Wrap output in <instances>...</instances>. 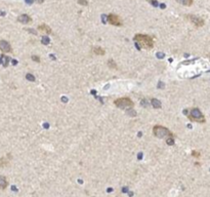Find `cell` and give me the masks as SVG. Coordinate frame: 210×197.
Segmentation results:
<instances>
[{
	"instance_id": "1",
	"label": "cell",
	"mask_w": 210,
	"mask_h": 197,
	"mask_svg": "<svg viewBox=\"0 0 210 197\" xmlns=\"http://www.w3.org/2000/svg\"><path fill=\"white\" fill-rule=\"evenodd\" d=\"M134 41L137 48H145V49H152L154 46L153 38L149 35H144V34H136L134 36Z\"/></svg>"
},
{
	"instance_id": "2",
	"label": "cell",
	"mask_w": 210,
	"mask_h": 197,
	"mask_svg": "<svg viewBox=\"0 0 210 197\" xmlns=\"http://www.w3.org/2000/svg\"><path fill=\"white\" fill-rule=\"evenodd\" d=\"M153 134L155 136H157V138L159 139H163V138H166V136H173L172 132H170V130L168 129L167 127H165V126H162V125H156L154 126L153 128Z\"/></svg>"
},
{
	"instance_id": "3",
	"label": "cell",
	"mask_w": 210,
	"mask_h": 197,
	"mask_svg": "<svg viewBox=\"0 0 210 197\" xmlns=\"http://www.w3.org/2000/svg\"><path fill=\"white\" fill-rule=\"evenodd\" d=\"M115 106L119 109H132L134 103L129 98H120L114 102Z\"/></svg>"
},
{
	"instance_id": "4",
	"label": "cell",
	"mask_w": 210,
	"mask_h": 197,
	"mask_svg": "<svg viewBox=\"0 0 210 197\" xmlns=\"http://www.w3.org/2000/svg\"><path fill=\"white\" fill-rule=\"evenodd\" d=\"M189 118L191 119V121L199 122V123H205L206 121L203 113H202L198 108H193V109L190 111Z\"/></svg>"
},
{
	"instance_id": "5",
	"label": "cell",
	"mask_w": 210,
	"mask_h": 197,
	"mask_svg": "<svg viewBox=\"0 0 210 197\" xmlns=\"http://www.w3.org/2000/svg\"><path fill=\"white\" fill-rule=\"evenodd\" d=\"M108 22H109L111 25L116 26V27H120L122 26V21L119 18V15H115V13H111V15H108Z\"/></svg>"
},
{
	"instance_id": "6",
	"label": "cell",
	"mask_w": 210,
	"mask_h": 197,
	"mask_svg": "<svg viewBox=\"0 0 210 197\" xmlns=\"http://www.w3.org/2000/svg\"><path fill=\"white\" fill-rule=\"evenodd\" d=\"M188 20H189L190 22H192V23L194 24V25L196 26V27H203L204 26V21L203 19H201V18L197 17V15H187Z\"/></svg>"
},
{
	"instance_id": "7",
	"label": "cell",
	"mask_w": 210,
	"mask_h": 197,
	"mask_svg": "<svg viewBox=\"0 0 210 197\" xmlns=\"http://www.w3.org/2000/svg\"><path fill=\"white\" fill-rule=\"evenodd\" d=\"M0 51H3V53H11V46L5 40H0Z\"/></svg>"
},
{
	"instance_id": "8",
	"label": "cell",
	"mask_w": 210,
	"mask_h": 197,
	"mask_svg": "<svg viewBox=\"0 0 210 197\" xmlns=\"http://www.w3.org/2000/svg\"><path fill=\"white\" fill-rule=\"evenodd\" d=\"M18 21L22 24H29L32 22L31 17H29L28 15H21L19 18H18Z\"/></svg>"
},
{
	"instance_id": "9",
	"label": "cell",
	"mask_w": 210,
	"mask_h": 197,
	"mask_svg": "<svg viewBox=\"0 0 210 197\" xmlns=\"http://www.w3.org/2000/svg\"><path fill=\"white\" fill-rule=\"evenodd\" d=\"M38 30L41 32H44V33L51 34V29L47 25H45V24H42V25L38 26Z\"/></svg>"
},
{
	"instance_id": "10",
	"label": "cell",
	"mask_w": 210,
	"mask_h": 197,
	"mask_svg": "<svg viewBox=\"0 0 210 197\" xmlns=\"http://www.w3.org/2000/svg\"><path fill=\"white\" fill-rule=\"evenodd\" d=\"M7 185H8V183L6 181V178L3 176H0V189L4 190V189H6Z\"/></svg>"
},
{
	"instance_id": "11",
	"label": "cell",
	"mask_w": 210,
	"mask_h": 197,
	"mask_svg": "<svg viewBox=\"0 0 210 197\" xmlns=\"http://www.w3.org/2000/svg\"><path fill=\"white\" fill-rule=\"evenodd\" d=\"M9 63V58L6 57L4 55H1L0 56V64H2L3 67H7Z\"/></svg>"
},
{
	"instance_id": "12",
	"label": "cell",
	"mask_w": 210,
	"mask_h": 197,
	"mask_svg": "<svg viewBox=\"0 0 210 197\" xmlns=\"http://www.w3.org/2000/svg\"><path fill=\"white\" fill-rule=\"evenodd\" d=\"M93 53H95V55L97 56H104L106 53V51L104 49V48L99 47V46H97V47H93Z\"/></svg>"
},
{
	"instance_id": "13",
	"label": "cell",
	"mask_w": 210,
	"mask_h": 197,
	"mask_svg": "<svg viewBox=\"0 0 210 197\" xmlns=\"http://www.w3.org/2000/svg\"><path fill=\"white\" fill-rule=\"evenodd\" d=\"M151 103H152V105H153V107L156 108V109H159V108H161V106H162L161 102H160L158 98H152Z\"/></svg>"
},
{
	"instance_id": "14",
	"label": "cell",
	"mask_w": 210,
	"mask_h": 197,
	"mask_svg": "<svg viewBox=\"0 0 210 197\" xmlns=\"http://www.w3.org/2000/svg\"><path fill=\"white\" fill-rule=\"evenodd\" d=\"M175 1L183 5H186V6H191L193 4V0H175Z\"/></svg>"
},
{
	"instance_id": "15",
	"label": "cell",
	"mask_w": 210,
	"mask_h": 197,
	"mask_svg": "<svg viewBox=\"0 0 210 197\" xmlns=\"http://www.w3.org/2000/svg\"><path fill=\"white\" fill-rule=\"evenodd\" d=\"M108 66H109L111 69H117V64H116L115 61H113L112 59L108 61Z\"/></svg>"
},
{
	"instance_id": "16",
	"label": "cell",
	"mask_w": 210,
	"mask_h": 197,
	"mask_svg": "<svg viewBox=\"0 0 210 197\" xmlns=\"http://www.w3.org/2000/svg\"><path fill=\"white\" fill-rule=\"evenodd\" d=\"M166 144L169 145V146L174 145V139H173V136H168L167 140H166Z\"/></svg>"
},
{
	"instance_id": "17",
	"label": "cell",
	"mask_w": 210,
	"mask_h": 197,
	"mask_svg": "<svg viewBox=\"0 0 210 197\" xmlns=\"http://www.w3.org/2000/svg\"><path fill=\"white\" fill-rule=\"evenodd\" d=\"M7 163H8V160L6 158H1L0 159V166H5L7 165Z\"/></svg>"
},
{
	"instance_id": "18",
	"label": "cell",
	"mask_w": 210,
	"mask_h": 197,
	"mask_svg": "<svg viewBox=\"0 0 210 197\" xmlns=\"http://www.w3.org/2000/svg\"><path fill=\"white\" fill-rule=\"evenodd\" d=\"M26 78H27V80H29V81H32V82L35 81V77L30 73H28L27 75H26Z\"/></svg>"
},
{
	"instance_id": "19",
	"label": "cell",
	"mask_w": 210,
	"mask_h": 197,
	"mask_svg": "<svg viewBox=\"0 0 210 197\" xmlns=\"http://www.w3.org/2000/svg\"><path fill=\"white\" fill-rule=\"evenodd\" d=\"M42 43L45 44V45L48 44L49 43V38L47 37V36H43V37H42Z\"/></svg>"
},
{
	"instance_id": "20",
	"label": "cell",
	"mask_w": 210,
	"mask_h": 197,
	"mask_svg": "<svg viewBox=\"0 0 210 197\" xmlns=\"http://www.w3.org/2000/svg\"><path fill=\"white\" fill-rule=\"evenodd\" d=\"M78 3H79L80 5H84V6L88 5V2H87L86 0H78Z\"/></svg>"
},
{
	"instance_id": "21",
	"label": "cell",
	"mask_w": 210,
	"mask_h": 197,
	"mask_svg": "<svg viewBox=\"0 0 210 197\" xmlns=\"http://www.w3.org/2000/svg\"><path fill=\"white\" fill-rule=\"evenodd\" d=\"M192 155H193L194 157H196V158H199L200 156H201V154H200V152H198V151H193V152H192Z\"/></svg>"
},
{
	"instance_id": "22",
	"label": "cell",
	"mask_w": 210,
	"mask_h": 197,
	"mask_svg": "<svg viewBox=\"0 0 210 197\" xmlns=\"http://www.w3.org/2000/svg\"><path fill=\"white\" fill-rule=\"evenodd\" d=\"M148 105H149V103H148L146 100H143V101H141V106H143V107H147Z\"/></svg>"
},
{
	"instance_id": "23",
	"label": "cell",
	"mask_w": 210,
	"mask_h": 197,
	"mask_svg": "<svg viewBox=\"0 0 210 197\" xmlns=\"http://www.w3.org/2000/svg\"><path fill=\"white\" fill-rule=\"evenodd\" d=\"M32 60H33V61H35V62H40L39 57H37V56H33V57H32Z\"/></svg>"
},
{
	"instance_id": "24",
	"label": "cell",
	"mask_w": 210,
	"mask_h": 197,
	"mask_svg": "<svg viewBox=\"0 0 210 197\" xmlns=\"http://www.w3.org/2000/svg\"><path fill=\"white\" fill-rule=\"evenodd\" d=\"M150 2H151L153 5H155V6H157V5H158V2H157V1H155V0H150Z\"/></svg>"
},
{
	"instance_id": "25",
	"label": "cell",
	"mask_w": 210,
	"mask_h": 197,
	"mask_svg": "<svg viewBox=\"0 0 210 197\" xmlns=\"http://www.w3.org/2000/svg\"><path fill=\"white\" fill-rule=\"evenodd\" d=\"M157 57L159 58V59H162V58L164 57V53H157Z\"/></svg>"
},
{
	"instance_id": "26",
	"label": "cell",
	"mask_w": 210,
	"mask_h": 197,
	"mask_svg": "<svg viewBox=\"0 0 210 197\" xmlns=\"http://www.w3.org/2000/svg\"><path fill=\"white\" fill-rule=\"evenodd\" d=\"M128 114H130V116H135L136 115V113H135V111H129Z\"/></svg>"
},
{
	"instance_id": "27",
	"label": "cell",
	"mask_w": 210,
	"mask_h": 197,
	"mask_svg": "<svg viewBox=\"0 0 210 197\" xmlns=\"http://www.w3.org/2000/svg\"><path fill=\"white\" fill-rule=\"evenodd\" d=\"M27 31H29V32H31V33H32V34H37V33H36V32H35V31H34V30H31V29H27Z\"/></svg>"
},
{
	"instance_id": "28",
	"label": "cell",
	"mask_w": 210,
	"mask_h": 197,
	"mask_svg": "<svg viewBox=\"0 0 210 197\" xmlns=\"http://www.w3.org/2000/svg\"><path fill=\"white\" fill-rule=\"evenodd\" d=\"M35 2H37V3H43V2H44V0H35Z\"/></svg>"
},
{
	"instance_id": "29",
	"label": "cell",
	"mask_w": 210,
	"mask_h": 197,
	"mask_svg": "<svg viewBox=\"0 0 210 197\" xmlns=\"http://www.w3.org/2000/svg\"><path fill=\"white\" fill-rule=\"evenodd\" d=\"M62 101H65V102H67V98H66V96H63V98H62Z\"/></svg>"
},
{
	"instance_id": "30",
	"label": "cell",
	"mask_w": 210,
	"mask_h": 197,
	"mask_svg": "<svg viewBox=\"0 0 210 197\" xmlns=\"http://www.w3.org/2000/svg\"><path fill=\"white\" fill-rule=\"evenodd\" d=\"M163 83H161V81H160V83H159V87H163Z\"/></svg>"
}]
</instances>
